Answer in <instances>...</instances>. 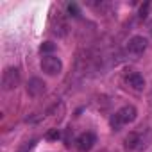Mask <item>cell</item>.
Returning a JSON list of instances; mask_svg holds the SVG:
<instances>
[{
  "mask_svg": "<svg viewBox=\"0 0 152 152\" xmlns=\"http://www.w3.org/2000/svg\"><path fill=\"white\" fill-rule=\"evenodd\" d=\"M152 140V131L150 129H143V131H132L127 134L125 138V147L129 150H143L148 147Z\"/></svg>",
  "mask_w": 152,
  "mask_h": 152,
  "instance_id": "obj_1",
  "label": "cell"
},
{
  "mask_svg": "<svg viewBox=\"0 0 152 152\" xmlns=\"http://www.w3.org/2000/svg\"><path fill=\"white\" fill-rule=\"evenodd\" d=\"M136 115H138V111H136V107H134V106H124V107H120V109L111 116L109 124H111V127H113V129H116V131H118L120 127L132 124V122L136 120Z\"/></svg>",
  "mask_w": 152,
  "mask_h": 152,
  "instance_id": "obj_2",
  "label": "cell"
},
{
  "mask_svg": "<svg viewBox=\"0 0 152 152\" xmlns=\"http://www.w3.org/2000/svg\"><path fill=\"white\" fill-rule=\"evenodd\" d=\"M41 70L47 73V75H59L61 70H63V61L57 57V56H52V54H47L43 56L41 59Z\"/></svg>",
  "mask_w": 152,
  "mask_h": 152,
  "instance_id": "obj_3",
  "label": "cell"
},
{
  "mask_svg": "<svg viewBox=\"0 0 152 152\" xmlns=\"http://www.w3.org/2000/svg\"><path fill=\"white\" fill-rule=\"evenodd\" d=\"M18 84H20V72H18V68H13V66L6 68L4 73H2V88L6 91H9V90H15Z\"/></svg>",
  "mask_w": 152,
  "mask_h": 152,
  "instance_id": "obj_4",
  "label": "cell"
},
{
  "mask_svg": "<svg viewBox=\"0 0 152 152\" xmlns=\"http://www.w3.org/2000/svg\"><path fill=\"white\" fill-rule=\"evenodd\" d=\"M147 47H148V39L143 38V36H132V38L129 39V43H127V50H129L131 54H134V56L143 54V52L147 50Z\"/></svg>",
  "mask_w": 152,
  "mask_h": 152,
  "instance_id": "obj_5",
  "label": "cell"
},
{
  "mask_svg": "<svg viewBox=\"0 0 152 152\" xmlns=\"http://www.w3.org/2000/svg\"><path fill=\"white\" fill-rule=\"evenodd\" d=\"M75 143H77V148H79L81 152H88V150H91V147L97 143V136H95V132L86 131V132H83L77 140H75Z\"/></svg>",
  "mask_w": 152,
  "mask_h": 152,
  "instance_id": "obj_6",
  "label": "cell"
},
{
  "mask_svg": "<svg viewBox=\"0 0 152 152\" xmlns=\"http://www.w3.org/2000/svg\"><path fill=\"white\" fill-rule=\"evenodd\" d=\"M125 83H127L134 91H141V90L145 88V79L141 77L140 73H136V72L127 75V77H125Z\"/></svg>",
  "mask_w": 152,
  "mask_h": 152,
  "instance_id": "obj_7",
  "label": "cell"
},
{
  "mask_svg": "<svg viewBox=\"0 0 152 152\" xmlns=\"http://www.w3.org/2000/svg\"><path fill=\"white\" fill-rule=\"evenodd\" d=\"M45 90V83L41 81V79H38V77H34V79H31L29 81V84H27V91L31 93V95H39L41 91Z\"/></svg>",
  "mask_w": 152,
  "mask_h": 152,
  "instance_id": "obj_8",
  "label": "cell"
},
{
  "mask_svg": "<svg viewBox=\"0 0 152 152\" xmlns=\"http://www.w3.org/2000/svg\"><path fill=\"white\" fill-rule=\"evenodd\" d=\"M68 13H70V15H73V16H77V15H79L77 6H75V4H70V6H68Z\"/></svg>",
  "mask_w": 152,
  "mask_h": 152,
  "instance_id": "obj_9",
  "label": "cell"
},
{
  "mask_svg": "<svg viewBox=\"0 0 152 152\" xmlns=\"http://www.w3.org/2000/svg\"><path fill=\"white\" fill-rule=\"evenodd\" d=\"M50 50H54V45L50 41H47L45 45H41V52H50Z\"/></svg>",
  "mask_w": 152,
  "mask_h": 152,
  "instance_id": "obj_10",
  "label": "cell"
},
{
  "mask_svg": "<svg viewBox=\"0 0 152 152\" xmlns=\"http://www.w3.org/2000/svg\"><path fill=\"white\" fill-rule=\"evenodd\" d=\"M59 136H61V134H59V131H57V129H52V131L48 132V138H50V140H57Z\"/></svg>",
  "mask_w": 152,
  "mask_h": 152,
  "instance_id": "obj_11",
  "label": "cell"
},
{
  "mask_svg": "<svg viewBox=\"0 0 152 152\" xmlns=\"http://www.w3.org/2000/svg\"><path fill=\"white\" fill-rule=\"evenodd\" d=\"M148 6H150V4H148V2H145V6L140 9V16H141V18H145V16H147V9H148Z\"/></svg>",
  "mask_w": 152,
  "mask_h": 152,
  "instance_id": "obj_12",
  "label": "cell"
}]
</instances>
